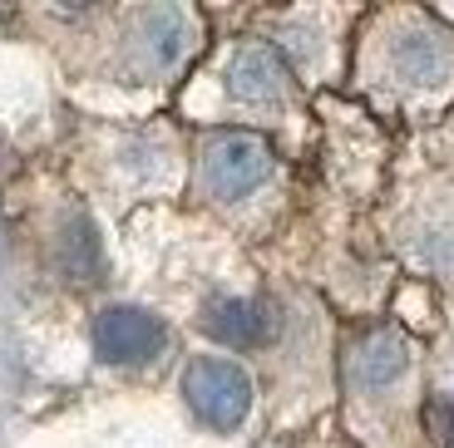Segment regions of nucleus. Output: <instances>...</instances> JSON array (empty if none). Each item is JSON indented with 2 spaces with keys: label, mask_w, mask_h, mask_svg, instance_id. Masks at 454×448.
Instances as JSON below:
<instances>
[{
  "label": "nucleus",
  "mask_w": 454,
  "mask_h": 448,
  "mask_svg": "<svg viewBox=\"0 0 454 448\" xmlns=\"http://www.w3.org/2000/svg\"><path fill=\"white\" fill-rule=\"evenodd\" d=\"M183 394L193 404V414L213 429H238L252 409V380L232 359H198V365H188Z\"/></svg>",
  "instance_id": "f257e3e1"
},
{
  "label": "nucleus",
  "mask_w": 454,
  "mask_h": 448,
  "mask_svg": "<svg viewBox=\"0 0 454 448\" xmlns=\"http://www.w3.org/2000/svg\"><path fill=\"white\" fill-rule=\"evenodd\" d=\"M267 173H272V148L252 134H223L203 153V182L217 197H242V192L262 188Z\"/></svg>",
  "instance_id": "f03ea898"
},
{
  "label": "nucleus",
  "mask_w": 454,
  "mask_h": 448,
  "mask_svg": "<svg viewBox=\"0 0 454 448\" xmlns=\"http://www.w3.org/2000/svg\"><path fill=\"white\" fill-rule=\"evenodd\" d=\"M94 350L109 365H144L163 350V325L138 305H109L94 321Z\"/></svg>",
  "instance_id": "7ed1b4c3"
},
{
  "label": "nucleus",
  "mask_w": 454,
  "mask_h": 448,
  "mask_svg": "<svg viewBox=\"0 0 454 448\" xmlns=\"http://www.w3.org/2000/svg\"><path fill=\"white\" fill-rule=\"evenodd\" d=\"M390 65L410 84H440L454 69V40L440 30H405L390 45Z\"/></svg>",
  "instance_id": "20e7f679"
},
{
  "label": "nucleus",
  "mask_w": 454,
  "mask_h": 448,
  "mask_svg": "<svg viewBox=\"0 0 454 448\" xmlns=\"http://www.w3.org/2000/svg\"><path fill=\"white\" fill-rule=\"evenodd\" d=\"M410 370V345L395 330H371L351 345V380L361 390H386Z\"/></svg>",
  "instance_id": "39448f33"
},
{
  "label": "nucleus",
  "mask_w": 454,
  "mask_h": 448,
  "mask_svg": "<svg viewBox=\"0 0 454 448\" xmlns=\"http://www.w3.org/2000/svg\"><path fill=\"white\" fill-rule=\"evenodd\" d=\"M282 84H286V69L267 45H242L227 65V89L242 104H272L282 94Z\"/></svg>",
  "instance_id": "423d86ee"
},
{
  "label": "nucleus",
  "mask_w": 454,
  "mask_h": 448,
  "mask_svg": "<svg viewBox=\"0 0 454 448\" xmlns=\"http://www.w3.org/2000/svg\"><path fill=\"white\" fill-rule=\"evenodd\" d=\"M203 330L213 340H223V345L247 350V345H262V340H267L272 315L262 311V305H252V301H213L207 315H203Z\"/></svg>",
  "instance_id": "0eeeda50"
},
{
  "label": "nucleus",
  "mask_w": 454,
  "mask_h": 448,
  "mask_svg": "<svg viewBox=\"0 0 454 448\" xmlns=\"http://www.w3.org/2000/svg\"><path fill=\"white\" fill-rule=\"evenodd\" d=\"M59 266L80 281H94L104 271V247H99V232H94L90 217H74L59 236Z\"/></svg>",
  "instance_id": "6e6552de"
},
{
  "label": "nucleus",
  "mask_w": 454,
  "mask_h": 448,
  "mask_svg": "<svg viewBox=\"0 0 454 448\" xmlns=\"http://www.w3.org/2000/svg\"><path fill=\"white\" fill-rule=\"evenodd\" d=\"M144 40H148V55H153V65L168 69L173 59L183 55V15L168 11V5H163V11H153V15H148Z\"/></svg>",
  "instance_id": "1a4fd4ad"
},
{
  "label": "nucleus",
  "mask_w": 454,
  "mask_h": 448,
  "mask_svg": "<svg viewBox=\"0 0 454 448\" xmlns=\"http://www.w3.org/2000/svg\"><path fill=\"white\" fill-rule=\"evenodd\" d=\"M425 429L434 434L440 448H454V394H434L425 404Z\"/></svg>",
  "instance_id": "9d476101"
}]
</instances>
